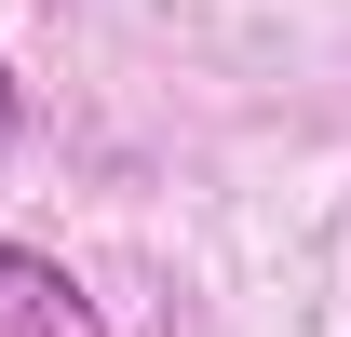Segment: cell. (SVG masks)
Segmentation results:
<instances>
[{
    "label": "cell",
    "instance_id": "cell-2",
    "mask_svg": "<svg viewBox=\"0 0 351 337\" xmlns=\"http://www.w3.org/2000/svg\"><path fill=\"white\" fill-rule=\"evenodd\" d=\"M14 122H27V95H14V68H0V149H14Z\"/></svg>",
    "mask_w": 351,
    "mask_h": 337
},
{
    "label": "cell",
    "instance_id": "cell-1",
    "mask_svg": "<svg viewBox=\"0 0 351 337\" xmlns=\"http://www.w3.org/2000/svg\"><path fill=\"white\" fill-rule=\"evenodd\" d=\"M0 337H108V324H95V297L68 284V256L0 243Z\"/></svg>",
    "mask_w": 351,
    "mask_h": 337
}]
</instances>
